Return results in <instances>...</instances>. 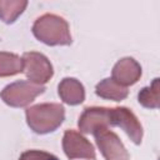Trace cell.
I'll list each match as a JSON object with an SVG mask.
<instances>
[{
  "mask_svg": "<svg viewBox=\"0 0 160 160\" xmlns=\"http://www.w3.org/2000/svg\"><path fill=\"white\" fill-rule=\"evenodd\" d=\"M51 154L42 151V150H28L24 151L19 160H48Z\"/></svg>",
  "mask_w": 160,
  "mask_h": 160,
  "instance_id": "15",
  "label": "cell"
},
{
  "mask_svg": "<svg viewBox=\"0 0 160 160\" xmlns=\"http://www.w3.org/2000/svg\"><path fill=\"white\" fill-rule=\"evenodd\" d=\"M95 94L102 99H108V100H112V101H121L128 98L129 90H128V88L118 84L111 78H108L96 84Z\"/></svg>",
  "mask_w": 160,
  "mask_h": 160,
  "instance_id": "11",
  "label": "cell"
},
{
  "mask_svg": "<svg viewBox=\"0 0 160 160\" xmlns=\"http://www.w3.org/2000/svg\"><path fill=\"white\" fill-rule=\"evenodd\" d=\"M31 30L39 41L50 46L70 45L72 42L68 21L56 14L48 12L39 16L32 24Z\"/></svg>",
  "mask_w": 160,
  "mask_h": 160,
  "instance_id": "1",
  "label": "cell"
},
{
  "mask_svg": "<svg viewBox=\"0 0 160 160\" xmlns=\"http://www.w3.org/2000/svg\"><path fill=\"white\" fill-rule=\"evenodd\" d=\"M92 135L105 160H130L126 148L112 130L109 128H100Z\"/></svg>",
  "mask_w": 160,
  "mask_h": 160,
  "instance_id": "5",
  "label": "cell"
},
{
  "mask_svg": "<svg viewBox=\"0 0 160 160\" xmlns=\"http://www.w3.org/2000/svg\"><path fill=\"white\" fill-rule=\"evenodd\" d=\"M111 79L118 84L128 88L136 84L141 78V66L140 64L130 56L120 59L112 68Z\"/></svg>",
  "mask_w": 160,
  "mask_h": 160,
  "instance_id": "9",
  "label": "cell"
},
{
  "mask_svg": "<svg viewBox=\"0 0 160 160\" xmlns=\"http://www.w3.org/2000/svg\"><path fill=\"white\" fill-rule=\"evenodd\" d=\"M24 71L22 58L14 52L0 51V78H8Z\"/></svg>",
  "mask_w": 160,
  "mask_h": 160,
  "instance_id": "12",
  "label": "cell"
},
{
  "mask_svg": "<svg viewBox=\"0 0 160 160\" xmlns=\"http://www.w3.org/2000/svg\"><path fill=\"white\" fill-rule=\"evenodd\" d=\"M160 79L156 78L150 86L142 88L138 94V101L140 105L148 109H158L160 106Z\"/></svg>",
  "mask_w": 160,
  "mask_h": 160,
  "instance_id": "14",
  "label": "cell"
},
{
  "mask_svg": "<svg viewBox=\"0 0 160 160\" xmlns=\"http://www.w3.org/2000/svg\"><path fill=\"white\" fill-rule=\"evenodd\" d=\"M78 126L80 132L94 134L100 128L110 126V108L89 106L85 108L79 118Z\"/></svg>",
  "mask_w": 160,
  "mask_h": 160,
  "instance_id": "8",
  "label": "cell"
},
{
  "mask_svg": "<svg viewBox=\"0 0 160 160\" xmlns=\"http://www.w3.org/2000/svg\"><path fill=\"white\" fill-rule=\"evenodd\" d=\"M58 92L68 105H79L85 100V88L75 78H64L58 86Z\"/></svg>",
  "mask_w": 160,
  "mask_h": 160,
  "instance_id": "10",
  "label": "cell"
},
{
  "mask_svg": "<svg viewBox=\"0 0 160 160\" xmlns=\"http://www.w3.org/2000/svg\"><path fill=\"white\" fill-rule=\"evenodd\" d=\"M29 128L40 135L55 131L65 119V109L58 102H44L25 110Z\"/></svg>",
  "mask_w": 160,
  "mask_h": 160,
  "instance_id": "2",
  "label": "cell"
},
{
  "mask_svg": "<svg viewBox=\"0 0 160 160\" xmlns=\"http://www.w3.org/2000/svg\"><path fill=\"white\" fill-rule=\"evenodd\" d=\"M110 126H118L126 132L129 139L135 144L140 145L144 135L142 126L136 115L125 106H118L110 109Z\"/></svg>",
  "mask_w": 160,
  "mask_h": 160,
  "instance_id": "6",
  "label": "cell"
},
{
  "mask_svg": "<svg viewBox=\"0 0 160 160\" xmlns=\"http://www.w3.org/2000/svg\"><path fill=\"white\" fill-rule=\"evenodd\" d=\"M44 91V85H39L29 80H19L6 85L0 91V98L11 108H25Z\"/></svg>",
  "mask_w": 160,
  "mask_h": 160,
  "instance_id": "3",
  "label": "cell"
},
{
  "mask_svg": "<svg viewBox=\"0 0 160 160\" xmlns=\"http://www.w3.org/2000/svg\"><path fill=\"white\" fill-rule=\"evenodd\" d=\"M48 160H59V159H58L55 155H52V154H51V155H50V158H49Z\"/></svg>",
  "mask_w": 160,
  "mask_h": 160,
  "instance_id": "16",
  "label": "cell"
},
{
  "mask_svg": "<svg viewBox=\"0 0 160 160\" xmlns=\"http://www.w3.org/2000/svg\"><path fill=\"white\" fill-rule=\"evenodd\" d=\"M62 150L68 159L95 160L96 154L94 145L76 130H66L62 136Z\"/></svg>",
  "mask_w": 160,
  "mask_h": 160,
  "instance_id": "7",
  "label": "cell"
},
{
  "mask_svg": "<svg viewBox=\"0 0 160 160\" xmlns=\"http://www.w3.org/2000/svg\"><path fill=\"white\" fill-rule=\"evenodd\" d=\"M24 72L29 81L42 85L46 84L54 75V69L50 60L41 52L28 51L22 55Z\"/></svg>",
  "mask_w": 160,
  "mask_h": 160,
  "instance_id": "4",
  "label": "cell"
},
{
  "mask_svg": "<svg viewBox=\"0 0 160 160\" xmlns=\"http://www.w3.org/2000/svg\"><path fill=\"white\" fill-rule=\"evenodd\" d=\"M26 0H0V20L5 24H12L26 9Z\"/></svg>",
  "mask_w": 160,
  "mask_h": 160,
  "instance_id": "13",
  "label": "cell"
}]
</instances>
